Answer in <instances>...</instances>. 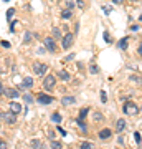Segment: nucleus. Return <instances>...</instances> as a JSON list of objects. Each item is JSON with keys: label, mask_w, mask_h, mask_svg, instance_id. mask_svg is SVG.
I'll use <instances>...</instances> for the list:
<instances>
[{"label": "nucleus", "mask_w": 142, "mask_h": 149, "mask_svg": "<svg viewBox=\"0 0 142 149\" xmlns=\"http://www.w3.org/2000/svg\"><path fill=\"white\" fill-rule=\"evenodd\" d=\"M122 111L126 113V114H132V116H134V114H137V113H139V108H137L134 103L127 101L126 104H124V108H122Z\"/></svg>", "instance_id": "f257e3e1"}, {"label": "nucleus", "mask_w": 142, "mask_h": 149, "mask_svg": "<svg viewBox=\"0 0 142 149\" xmlns=\"http://www.w3.org/2000/svg\"><path fill=\"white\" fill-rule=\"evenodd\" d=\"M55 76H51V74H48V76H45V80H43V88L48 91H51L53 88H55Z\"/></svg>", "instance_id": "f03ea898"}, {"label": "nucleus", "mask_w": 142, "mask_h": 149, "mask_svg": "<svg viewBox=\"0 0 142 149\" xmlns=\"http://www.w3.org/2000/svg\"><path fill=\"white\" fill-rule=\"evenodd\" d=\"M48 66L45 63H33V71H35V74H38V76H43V74L46 73Z\"/></svg>", "instance_id": "7ed1b4c3"}, {"label": "nucleus", "mask_w": 142, "mask_h": 149, "mask_svg": "<svg viewBox=\"0 0 142 149\" xmlns=\"http://www.w3.org/2000/svg\"><path fill=\"white\" fill-rule=\"evenodd\" d=\"M73 40H74V35L73 33H66L63 37V40H61V47L64 48V50H68V48H71V45H73Z\"/></svg>", "instance_id": "20e7f679"}, {"label": "nucleus", "mask_w": 142, "mask_h": 149, "mask_svg": "<svg viewBox=\"0 0 142 149\" xmlns=\"http://www.w3.org/2000/svg\"><path fill=\"white\" fill-rule=\"evenodd\" d=\"M0 119H5L8 124H15V113H12V111H8V113H0Z\"/></svg>", "instance_id": "39448f33"}, {"label": "nucleus", "mask_w": 142, "mask_h": 149, "mask_svg": "<svg viewBox=\"0 0 142 149\" xmlns=\"http://www.w3.org/2000/svg\"><path fill=\"white\" fill-rule=\"evenodd\" d=\"M37 101L42 103V104H50V103L53 101V98H51V96H48V95H45V93H38Z\"/></svg>", "instance_id": "423d86ee"}, {"label": "nucleus", "mask_w": 142, "mask_h": 149, "mask_svg": "<svg viewBox=\"0 0 142 149\" xmlns=\"http://www.w3.org/2000/svg\"><path fill=\"white\" fill-rule=\"evenodd\" d=\"M3 95L8 96V98H12V100H15V98H18V96H20V91L15 90V88H8V90L3 91Z\"/></svg>", "instance_id": "0eeeda50"}, {"label": "nucleus", "mask_w": 142, "mask_h": 149, "mask_svg": "<svg viewBox=\"0 0 142 149\" xmlns=\"http://www.w3.org/2000/svg\"><path fill=\"white\" fill-rule=\"evenodd\" d=\"M43 43H45V47H46L50 52H55V50H56V45H55V42H53V38H45Z\"/></svg>", "instance_id": "6e6552de"}, {"label": "nucleus", "mask_w": 142, "mask_h": 149, "mask_svg": "<svg viewBox=\"0 0 142 149\" xmlns=\"http://www.w3.org/2000/svg\"><path fill=\"white\" fill-rule=\"evenodd\" d=\"M73 103H76V98L74 96H63L61 98V104L63 106H68V104H73Z\"/></svg>", "instance_id": "1a4fd4ad"}, {"label": "nucleus", "mask_w": 142, "mask_h": 149, "mask_svg": "<svg viewBox=\"0 0 142 149\" xmlns=\"http://www.w3.org/2000/svg\"><path fill=\"white\" fill-rule=\"evenodd\" d=\"M32 86H33V80L30 78V76H26L25 80H23V83L20 85V88L21 90H25V88H32Z\"/></svg>", "instance_id": "9d476101"}, {"label": "nucleus", "mask_w": 142, "mask_h": 149, "mask_svg": "<svg viewBox=\"0 0 142 149\" xmlns=\"http://www.w3.org/2000/svg\"><path fill=\"white\" fill-rule=\"evenodd\" d=\"M8 109H10L12 113H15V114H17V113L21 111V106L18 104V103H10V104H8Z\"/></svg>", "instance_id": "9b49d317"}, {"label": "nucleus", "mask_w": 142, "mask_h": 149, "mask_svg": "<svg viewBox=\"0 0 142 149\" xmlns=\"http://www.w3.org/2000/svg\"><path fill=\"white\" fill-rule=\"evenodd\" d=\"M111 129H103V131H99V139H109L111 138Z\"/></svg>", "instance_id": "f8f14e48"}, {"label": "nucleus", "mask_w": 142, "mask_h": 149, "mask_svg": "<svg viewBox=\"0 0 142 149\" xmlns=\"http://www.w3.org/2000/svg\"><path fill=\"white\" fill-rule=\"evenodd\" d=\"M124 128H126V121H124V119H117V123H116V129H117V133L124 131Z\"/></svg>", "instance_id": "ddd939ff"}, {"label": "nucleus", "mask_w": 142, "mask_h": 149, "mask_svg": "<svg viewBox=\"0 0 142 149\" xmlns=\"http://www.w3.org/2000/svg\"><path fill=\"white\" fill-rule=\"evenodd\" d=\"M58 76L61 78V80H64V81L69 80V73L66 71V70H58Z\"/></svg>", "instance_id": "4468645a"}, {"label": "nucleus", "mask_w": 142, "mask_h": 149, "mask_svg": "<svg viewBox=\"0 0 142 149\" xmlns=\"http://www.w3.org/2000/svg\"><path fill=\"white\" fill-rule=\"evenodd\" d=\"M71 8H66V10H63L61 12V18H64V20H68V18H71Z\"/></svg>", "instance_id": "2eb2a0df"}, {"label": "nucleus", "mask_w": 142, "mask_h": 149, "mask_svg": "<svg viewBox=\"0 0 142 149\" xmlns=\"http://www.w3.org/2000/svg\"><path fill=\"white\" fill-rule=\"evenodd\" d=\"M127 45H129V40L127 38H122L121 42H119V48L121 50H127Z\"/></svg>", "instance_id": "dca6fc26"}, {"label": "nucleus", "mask_w": 142, "mask_h": 149, "mask_svg": "<svg viewBox=\"0 0 142 149\" xmlns=\"http://www.w3.org/2000/svg\"><path fill=\"white\" fill-rule=\"evenodd\" d=\"M51 121L53 123H61V116H60V113H53V114H51Z\"/></svg>", "instance_id": "f3484780"}, {"label": "nucleus", "mask_w": 142, "mask_h": 149, "mask_svg": "<svg viewBox=\"0 0 142 149\" xmlns=\"http://www.w3.org/2000/svg\"><path fill=\"white\" fill-rule=\"evenodd\" d=\"M76 123H78V124H79V128L83 129V131H88V126L84 124V121H83V119H81V118H78V119H76Z\"/></svg>", "instance_id": "a211bd4d"}, {"label": "nucleus", "mask_w": 142, "mask_h": 149, "mask_svg": "<svg viewBox=\"0 0 142 149\" xmlns=\"http://www.w3.org/2000/svg\"><path fill=\"white\" fill-rule=\"evenodd\" d=\"M131 80L136 81V83H142V76H139V74H131Z\"/></svg>", "instance_id": "6ab92c4d"}, {"label": "nucleus", "mask_w": 142, "mask_h": 149, "mask_svg": "<svg viewBox=\"0 0 142 149\" xmlns=\"http://www.w3.org/2000/svg\"><path fill=\"white\" fill-rule=\"evenodd\" d=\"M134 139H136V143L141 146V143H142V136H141V133H134Z\"/></svg>", "instance_id": "aec40b11"}, {"label": "nucleus", "mask_w": 142, "mask_h": 149, "mask_svg": "<svg viewBox=\"0 0 142 149\" xmlns=\"http://www.w3.org/2000/svg\"><path fill=\"white\" fill-rule=\"evenodd\" d=\"M32 38H33V35H32L30 32H26V33H25V38H23V42H25V43H30V40H32Z\"/></svg>", "instance_id": "412c9836"}, {"label": "nucleus", "mask_w": 142, "mask_h": 149, "mask_svg": "<svg viewBox=\"0 0 142 149\" xmlns=\"http://www.w3.org/2000/svg\"><path fill=\"white\" fill-rule=\"evenodd\" d=\"M74 5H76L74 0H66V7H68V8H74Z\"/></svg>", "instance_id": "4be33fe9"}, {"label": "nucleus", "mask_w": 142, "mask_h": 149, "mask_svg": "<svg viewBox=\"0 0 142 149\" xmlns=\"http://www.w3.org/2000/svg\"><path fill=\"white\" fill-rule=\"evenodd\" d=\"M13 13H15V8H10V10L7 12V20H10L12 17H13Z\"/></svg>", "instance_id": "5701e85b"}, {"label": "nucleus", "mask_w": 142, "mask_h": 149, "mask_svg": "<svg viewBox=\"0 0 142 149\" xmlns=\"http://www.w3.org/2000/svg\"><path fill=\"white\" fill-rule=\"evenodd\" d=\"M89 71H91V73H93V74H96V73H98V71H99V68H98V66H96V65H91Z\"/></svg>", "instance_id": "b1692460"}, {"label": "nucleus", "mask_w": 142, "mask_h": 149, "mask_svg": "<svg viewBox=\"0 0 142 149\" xmlns=\"http://www.w3.org/2000/svg\"><path fill=\"white\" fill-rule=\"evenodd\" d=\"M86 114H88V108H83V109H81V113H79V118L83 119V118L86 116Z\"/></svg>", "instance_id": "393cba45"}, {"label": "nucleus", "mask_w": 142, "mask_h": 149, "mask_svg": "<svg viewBox=\"0 0 142 149\" xmlns=\"http://www.w3.org/2000/svg\"><path fill=\"white\" fill-rule=\"evenodd\" d=\"M23 100H25L26 103H33V96H30V95H25V96H23Z\"/></svg>", "instance_id": "a878e982"}, {"label": "nucleus", "mask_w": 142, "mask_h": 149, "mask_svg": "<svg viewBox=\"0 0 142 149\" xmlns=\"http://www.w3.org/2000/svg\"><path fill=\"white\" fill-rule=\"evenodd\" d=\"M81 148L83 149H89V148H93V143H83L81 144Z\"/></svg>", "instance_id": "bb28decb"}, {"label": "nucleus", "mask_w": 142, "mask_h": 149, "mask_svg": "<svg viewBox=\"0 0 142 149\" xmlns=\"http://www.w3.org/2000/svg\"><path fill=\"white\" fill-rule=\"evenodd\" d=\"M101 101H103V103L107 101V98H106V93H104V91H101Z\"/></svg>", "instance_id": "cd10ccee"}, {"label": "nucleus", "mask_w": 142, "mask_h": 149, "mask_svg": "<svg viewBox=\"0 0 142 149\" xmlns=\"http://www.w3.org/2000/svg\"><path fill=\"white\" fill-rule=\"evenodd\" d=\"M104 40H106V43H111V37L107 32H104Z\"/></svg>", "instance_id": "c85d7f7f"}, {"label": "nucleus", "mask_w": 142, "mask_h": 149, "mask_svg": "<svg viewBox=\"0 0 142 149\" xmlns=\"http://www.w3.org/2000/svg\"><path fill=\"white\" fill-rule=\"evenodd\" d=\"M53 35H55V37H61V33H60L58 28H53Z\"/></svg>", "instance_id": "c756f323"}, {"label": "nucleus", "mask_w": 142, "mask_h": 149, "mask_svg": "<svg viewBox=\"0 0 142 149\" xmlns=\"http://www.w3.org/2000/svg\"><path fill=\"white\" fill-rule=\"evenodd\" d=\"M58 133L61 134V136H66V131H64V129L61 128V126H58Z\"/></svg>", "instance_id": "7c9ffc66"}, {"label": "nucleus", "mask_w": 142, "mask_h": 149, "mask_svg": "<svg viewBox=\"0 0 142 149\" xmlns=\"http://www.w3.org/2000/svg\"><path fill=\"white\" fill-rule=\"evenodd\" d=\"M33 146H35V148H42V143H40V141H37V139H35V141H33Z\"/></svg>", "instance_id": "2f4dec72"}, {"label": "nucleus", "mask_w": 142, "mask_h": 149, "mask_svg": "<svg viewBox=\"0 0 142 149\" xmlns=\"http://www.w3.org/2000/svg\"><path fill=\"white\" fill-rule=\"evenodd\" d=\"M76 5L81 7V8H84V2H83V0H76Z\"/></svg>", "instance_id": "473e14b6"}, {"label": "nucleus", "mask_w": 142, "mask_h": 149, "mask_svg": "<svg viewBox=\"0 0 142 149\" xmlns=\"http://www.w3.org/2000/svg\"><path fill=\"white\" fill-rule=\"evenodd\" d=\"M103 12H104V13H109V12H111V7H109V5L103 7Z\"/></svg>", "instance_id": "72a5a7b5"}, {"label": "nucleus", "mask_w": 142, "mask_h": 149, "mask_svg": "<svg viewBox=\"0 0 142 149\" xmlns=\"http://www.w3.org/2000/svg\"><path fill=\"white\" fill-rule=\"evenodd\" d=\"M2 47H5V48H10V43L5 42V40H2Z\"/></svg>", "instance_id": "f704fd0d"}, {"label": "nucleus", "mask_w": 142, "mask_h": 149, "mask_svg": "<svg viewBox=\"0 0 142 149\" xmlns=\"http://www.w3.org/2000/svg\"><path fill=\"white\" fill-rule=\"evenodd\" d=\"M94 119H96V121H99V119H103V114H99V113H96V114H94Z\"/></svg>", "instance_id": "c9c22d12"}, {"label": "nucleus", "mask_w": 142, "mask_h": 149, "mask_svg": "<svg viewBox=\"0 0 142 149\" xmlns=\"http://www.w3.org/2000/svg\"><path fill=\"white\" fill-rule=\"evenodd\" d=\"M51 146H53V148H61V144H60V143H56V141H53V143H51Z\"/></svg>", "instance_id": "e433bc0d"}, {"label": "nucleus", "mask_w": 142, "mask_h": 149, "mask_svg": "<svg viewBox=\"0 0 142 149\" xmlns=\"http://www.w3.org/2000/svg\"><path fill=\"white\" fill-rule=\"evenodd\" d=\"M131 30H132V32H137V30H139V27H137V25H132Z\"/></svg>", "instance_id": "4c0bfd02"}, {"label": "nucleus", "mask_w": 142, "mask_h": 149, "mask_svg": "<svg viewBox=\"0 0 142 149\" xmlns=\"http://www.w3.org/2000/svg\"><path fill=\"white\" fill-rule=\"evenodd\" d=\"M74 58V53H71V55H68V56H66V60H68V61H69V60H73Z\"/></svg>", "instance_id": "58836bf2"}, {"label": "nucleus", "mask_w": 142, "mask_h": 149, "mask_svg": "<svg viewBox=\"0 0 142 149\" xmlns=\"http://www.w3.org/2000/svg\"><path fill=\"white\" fill-rule=\"evenodd\" d=\"M3 91L5 90H3V86H2V83H0V95H3Z\"/></svg>", "instance_id": "ea45409f"}, {"label": "nucleus", "mask_w": 142, "mask_h": 149, "mask_svg": "<svg viewBox=\"0 0 142 149\" xmlns=\"http://www.w3.org/2000/svg\"><path fill=\"white\" fill-rule=\"evenodd\" d=\"M0 148H5V143H3L2 139H0Z\"/></svg>", "instance_id": "a19ab883"}, {"label": "nucleus", "mask_w": 142, "mask_h": 149, "mask_svg": "<svg viewBox=\"0 0 142 149\" xmlns=\"http://www.w3.org/2000/svg\"><path fill=\"white\" fill-rule=\"evenodd\" d=\"M139 55L142 56V43H141V47H139Z\"/></svg>", "instance_id": "79ce46f5"}, {"label": "nucleus", "mask_w": 142, "mask_h": 149, "mask_svg": "<svg viewBox=\"0 0 142 149\" xmlns=\"http://www.w3.org/2000/svg\"><path fill=\"white\" fill-rule=\"evenodd\" d=\"M114 3H122V0H114Z\"/></svg>", "instance_id": "37998d69"}, {"label": "nucleus", "mask_w": 142, "mask_h": 149, "mask_svg": "<svg viewBox=\"0 0 142 149\" xmlns=\"http://www.w3.org/2000/svg\"><path fill=\"white\" fill-rule=\"evenodd\" d=\"M139 20H141V22H142V15H141V17H139Z\"/></svg>", "instance_id": "c03bdc74"}, {"label": "nucleus", "mask_w": 142, "mask_h": 149, "mask_svg": "<svg viewBox=\"0 0 142 149\" xmlns=\"http://www.w3.org/2000/svg\"><path fill=\"white\" fill-rule=\"evenodd\" d=\"M3 2H10V0H3Z\"/></svg>", "instance_id": "a18cd8bd"}]
</instances>
